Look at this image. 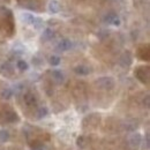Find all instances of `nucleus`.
Segmentation results:
<instances>
[{
	"instance_id": "1",
	"label": "nucleus",
	"mask_w": 150,
	"mask_h": 150,
	"mask_svg": "<svg viewBox=\"0 0 150 150\" xmlns=\"http://www.w3.org/2000/svg\"><path fill=\"white\" fill-rule=\"evenodd\" d=\"M135 76L142 82V83H148L149 81V67H139L135 71Z\"/></svg>"
},
{
	"instance_id": "2",
	"label": "nucleus",
	"mask_w": 150,
	"mask_h": 150,
	"mask_svg": "<svg viewBox=\"0 0 150 150\" xmlns=\"http://www.w3.org/2000/svg\"><path fill=\"white\" fill-rule=\"evenodd\" d=\"M137 57H139L141 60L148 61V60H149V46H148V45H142V46H140L139 50H137Z\"/></svg>"
},
{
	"instance_id": "3",
	"label": "nucleus",
	"mask_w": 150,
	"mask_h": 150,
	"mask_svg": "<svg viewBox=\"0 0 150 150\" xmlns=\"http://www.w3.org/2000/svg\"><path fill=\"white\" fill-rule=\"evenodd\" d=\"M4 118H5V121L4 122H14L18 120V115L16 113L8 110V111H5L4 112Z\"/></svg>"
},
{
	"instance_id": "4",
	"label": "nucleus",
	"mask_w": 150,
	"mask_h": 150,
	"mask_svg": "<svg viewBox=\"0 0 150 150\" xmlns=\"http://www.w3.org/2000/svg\"><path fill=\"white\" fill-rule=\"evenodd\" d=\"M24 103L28 106H34V105L37 104V100H36L35 96L31 94V93H28V94L24 95Z\"/></svg>"
},
{
	"instance_id": "5",
	"label": "nucleus",
	"mask_w": 150,
	"mask_h": 150,
	"mask_svg": "<svg viewBox=\"0 0 150 150\" xmlns=\"http://www.w3.org/2000/svg\"><path fill=\"white\" fill-rule=\"evenodd\" d=\"M71 47H72V43H71V40H68V39H64V40H61V42L58 44V49L61 50V51H67V50H69Z\"/></svg>"
},
{
	"instance_id": "6",
	"label": "nucleus",
	"mask_w": 150,
	"mask_h": 150,
	"mask_svg": "<svg viewBox=\"0 0 150 150\" xmlns=\"http://www.w3.org/2000/svg\"><path fill=\"white\" fill-rule=\"evenodd\" d=\"M99 84L102 86V87H104V88H112L113 87V80L112 79H108V77H104V79H100L99 80Z\"/></svg>"
},
{
	"instance_id": "7",
	"label": "nucleus",
	"mask_w": 150,
	"mask_h": 150,
	"mask_svg": "<svg viewBox=\"0 0 150 150\" xmlns=\"http://www.w3.org/2000/svg\"><path fill=\"white\" fill-rule=\"evenodd\" d=\"M75 73H77V74H80V75H88L90 73V68L87 67V66L81 65V66H77V67L75 68Z\"/></svg>"
},
{
	"instance_id": "8",
	"label": "nucleus",
	"mask_w": 150,
	"mask_h": 150,
	"mask_svg": "<svg viewBox=\"0 0 150 150\" xmlns=\"http://www.w3.org/2000/svg\"><path fill=\"white\" fill-rule=\"evenodd\" d=\"M9 140V132L6 129H1L0 131V141L1 142H6Z\"/></svg>"
},
{
	"instance_id": "9",
	"label": "nucleus",
	"mask_w": 150,
	"mask_h": 150,
	"mask_svg": "<svg viewBox=\"0 0 150 150\" xmlns=\"http://www.w3.org/2000/svg\"><path fill=\"white\" fill-rule=\"evenodd\" d=\"M59 9H60V6H59L58 1L53 0V1H51V2H50V11H51L52 13H58V12H59Z\"/></svg>"
},
{
	"instance_id": "10",
	"label": "nucleus",
	"mask_w": 150,
	"mask_h": 150,
	"mask_svg": "<svg viewBox=\"0 0 150 150\" xmlns=\"http://www.w3.org/2000/svg\"><path fill=\"white\" fill-rule=\"evenodd\" d=\"M52 76H53V79L56 80L57 82H62V80H64V75L61 72H59V71H53L52 72Z\"/></svg>"
},
{
	"instance_id": "11",
	"label": "nucleus",
	"mask_w": 150,
	"mask_h": 150,
	"mask_svg": "<svg viewBox=\"0 0 150 150\" xmlns=\"http://www.w3.org/2000/svg\"><path fill=\"white\" fill-rule=\"evenodd\" d=\"M16 67L19 68L20 71H27L28 69V64L24 60H19L16 62Z\"/></svg>"
},
{
	"instance_id": "12",
	"label": "nucleus",
	"mask_w": 150,
	"mask_h": 150,
	"mask_svg": "<svg viewBox=\"0 0 150 150\" xmlns=\"http://www.w3.org/2000/svg\"><path fill=\"white\" fill-rule=\"evenodd\" d=\"M131 142L133 143V144H135V146L140 144V142H141V136H140V134H135V135H133L131 139Z\"/></svg>"
},
{
	"instance_id": "13",
	"label": "nucleus",
	"mask_w": 150,
	"mask_h": 150,
	"mask_svg": "<svg viewBox=\"0 0 150 150\" xmlns=\"http://www.w3.org/2000/svg\"><path fill=\"white\" fill-rule=\"evenodd\" d=\"M53 36H54V34H53V31L51 29H46L44 31V34H43L44 39H51V38H53Z\"/></svg>"
},
{
	"instance_id": "14",
	"label": "nucleus",
	"mask_w": 150,
	"mask_h": 150,
	"mask_svg": "<svg viewBox=\"0 0 150 150\" xmlns=\"http://www.w3.org/2000/svg\"><path fill=\"white\" fill-rule=\"evenodd\" d=\"M50 64H51L52 66H58V65L60 64V58L58 56H52L50 58Z\"/></svg>"
},
{
	"instance_id": "15",
	"label": "nucleus",
	"mask_w": 150,
	"mask_h": 150,
	"mask_svg": "<svg viewBox=\"0 0 150 150\" xmlns=\"http://www.w3.org/2000/svg\"><path fill=\"white\" fill-rule=\"evenodd\" d=\"M47 114V109L46 108H40L39 110H38V117L40 118V117H45Z\"/></svg>"
},
{
	"instance_id": "16",
	"label": "nucleus",
	"mask_w": 150,
	"mask_h": 150,
	"mask_svg": "<svg viewBox=\"0 0 150 150\" xmlns=\"http://www.w3.org/2000/svg\"><path fill=\"white\" fill-rule=\"evenodd\" d=\"M115 19H117V15H115V14H110V15L106 16L105 21H108L109 23H113V21H114Z\"/></svg>"
},
{
	"instance_id": "17",
	"label": "nucleus",
	"mask_w": 150,
	"mask_h": 150,
	"mask_svg": "<svg viewBox=\"0 0 150 150\" xmlns=\"http://www.w3.org/2000/svg\"><path fill=\"white\" fill-rule=\"evenodd\" d=\"M2 97H4V98H9V97H11V96H12V91H11V90H9V89H6V90H4V91H2Z\"/></svg>"
},
{
	"instance_id": "18",
	"label": "nucleus",
	"mask_w": 150,
	"mask_h": 150,
	"mask_svg": "<svg viewBox=\"0 0 150 150\" xmlns=\"http://www.w3.org/2000/svg\"><path fill=\"white\" fill-rule=\"evenodd\" d=\"M39 150H43V149H39Z\"/></svg>"
}]
</instances>
